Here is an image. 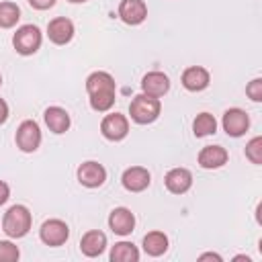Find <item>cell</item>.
<instances>
[{
	"label": "cell",
	"instance_id": "1",
	"mask_svg": "<svg viewBox=\"0 0 262 262\" xmlns=\"http://www.w3.org/2000/svg\"><path fill=\"white\" fill-rule=\"evenodd\" d=\"M31 225H33V215L25 205H12L2 217V231L12 239L25 237L31 231Z\"/></svg>",
	"mask_w": 262,
	"mask_h": 262
},
{
	"label": "cell",
	"instance_id": "2",
	"mask_svg": "<svg viewBox=\"0 0 262 262\" xmlns=\"http://www.w3.org/2000/svg\"><path fill=\"white\" fill-rule=\"evenodd\" d=\"M162 113V102L156 96H147V94H135L129 102V115L131 121L137 125H149L154 123Z\"/></svg>",
	"mask_w": 262,
	"mask_h": 262
},
{
	"label": "cell",
	"instance_id": "3",
	"mask_svg": "<svg viewBox=\"0 0 262 262\" xmlns=\"http://www.w3.org/2000/svg\"><path fill=\"white\" fill-rule=\"evenodd\" d=\"M43 43V35L37 25H23L12 35V47L18 55H33L39 51Z\"/></svg>",
	"mask_w": 262,
	"mask_h": 262
},
{
	"label": "cell",
	"instance_id": "4",
	"mask_svg": "<svg viewBox=\"0 0 262 262\" xmlns=\"http://www.w3.org/2000/svg\"><path fill=\"white\" fill-rule=\"evenodd\" d=\"M14 143H16V147H18L20 151H25V154L37 151L39 145H41V129H39L37 121H33V119L23 121V123L16 127Z\"/></svg>",
	"mask_w": 262,
	"mask_h": 262
},
{
	"label": "cell",
	"instance_id": "5",
	"mask_svg": "<svg viewBox=\"0 0 262 262\" xmlns=\"http://www.w3.org/2000/svg\"><path fill=\"white\" fill-rule=\"evenodd\" d=\"M39 237L45 246L49 248H57V246H63L70 237V227L66 221L61 219H47L43 221L41 229H39Z\"/></svg>",
	"mask_w": 262,
	"mask_h": 262
},
{
	"label": "cell",
	"instance_id": "6",
	"mask_svg": "<svg viewBox=\"0 0 262 262\" xmlns=\"http://www.w3.org/2000/svg\"><path fill=\"white\" fill-rule=\"evenodd\" d=\"M100 133L108 141H123L129 135V119L121 113H108L100 121Z\"/></svg>",
	"mask_w": 262,
	"mask_h": 262
},
{
	"label": "cell",
	"instance_id": "7",
	"mask_svg": "<svg viewBox=\"0 0 262 262\" xmlns=\"http://www.w3.org/2000/svg\"><path fill=\"white\" fill-rule=\"evenodd\" d=\"M221 125H223V131L229 135V137H242L248 129H250V117L244 108H227L223 113V119H221Z\"/></svg>",
	"mask_w": 262,
	"mask_h": 262
},
{
	"label": "cell",
	"instance_id": "8",
	"mask_svg": "<svg viewBox=\"0 0 262 262\" xmlns=\"http://www.w3.org/2000/svg\"><path fill=\"white\" fill-rule=\"evenodd\" d=\"M76 176H78V182L82 186H86V188H98L106 180V168L102 164L94 162V160H88V162H84V164L78 166Z\"/></svg>",
	"mask_w": 262,
	"mask_h": 262
},
{
	"label": "cell",
	"instance_id": "9",
	"mask_svg": "<svg viewBox=\"0 0 262 262\" xmlns=\"http://www.w3.org/2000/svg\"><path fill=\"white\" fill-rule=\"evenodd\" d=\"M149 182H151V174L143 166H131L121 176V184L129 192H141L149 186Z\"/></svg>",
	"mask_w": 262,
	"mask_h": 262
},
{
	"label": "cell",
	"instance_id": "10",
	"mask_svg": "<svg viewBox=\"0 0 262 262\" xmlns=\"http://www.w3.org/2000/svg\"><path fill=\"white\" fill-rule=\"evenodd\" d=\"M74 33H76L74 23H72L70 18H66V16H55V18H51L49 25H47V37H49V41L55 43V45H66V43H70V41L74 39Z\"/></svg>",
	"mask_w": 262,
	"mask_h": 262
},
{
	"label": "cell",
	"instance_id": "11",
	"mask_svg": "<svg viewBox=\"0 0 262 262\" xmlns=\"http://www.w3.org/2000/svg\"><path fill=\"white\" fill-rule=\"evenodd\" d=\"M119 18L125 25H131V27L141 25L147 18V4L143 0H121Z\"/></svg>",
	"mask_w": 262,
	"mask_h": 262
},
{
	"label": "cell",
	"instance_id": "12",
	"mask_svg": "<svg viewBox=\"0 0 262 262\" xmlns=\"http://www.w3.org/2000/svg\"><path fill=\"white\" fill-rule=\"evenodd\" d=\"M180 82L188 92H201L211 84V74L203 66H190L182 72Z\"/></svg>",
	"mask_w": 262,
	"mask_h": 262
},
{
	"label": "cell",
	"instance_id": "13",
	"mask_svg": "<svg viewBox=\"0 0 262 262\" xmlns=\"http://www.w3.org/2000/svg\"><path fill=\"white\" fill-rule=\"evenodd\" d=\"M108 227L117 235H129L135 229V215L127 207H115L108 215Z\"/></svg>",
	"mask_w": 262,
	"mask_h": 262
},
{
	"label": "cell",
	"instance_id": "14",
	"mask_svg": "<svg viewBox=\"0 0 262 262\" xmlns=\"http://www.w3.org/2000/svg\"><path fill=\"white\" fill-rule=\"evenodd\" d=\"M227 160H229V154L223 145H205L196 156L199 166L205 170H217V168L225 166Z\"/></svg>",
	"mask_w": 262,
	"mask_h": 262
},
{
	"label": "cell",
	"instance_id": "15",
	"mask_svg": "<svg viewBox=\"0 0 262 262\" xmlns=\"http://www.w3.org/2000/svg\"><path fill=\"white\" fill-rule=\"evenodd\" d=\"M164 184L172 194H184L192 186V174L188 168H172L166 172Z\"/></svg>",
	"mask_w": 262,
	"mask_h": 262
},
{
	"label": "cell",
	"instance_id": "16",
	"mask_svg": "<svg viewBox=\"0 0 262 262\" xmlns=\"http://www.w3.org/2000/svg\"><path fill=\"white\" fill-rule=\"evenodd\" d=\"M170 90V78L164 74V72H147L143 78H141V92L147 94V96H164L166 92Z\"/></svg>",
	"mask_w": 262,
	"mask_h": 262
},
{
	"label": "cell",
	"instance_id": "17",
	"mask_svg": "<svg viewBox=\"0 0 262 262\" xmlns=\"http://www.w3.org/2000/svg\"><path fill=\"white\" fill-rule=\"evenodd\" d=\"M43 121H45V125L49 127V131L55 133V135L66 133V131L70 129V125H72L70 113H68L66 108H61V106H49V108H45Z\"/></svg>",
	"mask_w": 262,
	"mask_h": 262
},
{
	"label": "cell",
	"instance_id": "18",
	"mask_svg": "<svg viewBox=\"0 0 262 262\" xmlns=\"http://www.w3.org/2000/svg\"><path fill=\"white\" fill-rule=\"evenodd\" d=\"M80 250L88 258H98L106 250V235L100 229H90L80 239Z\"/></svg>",
	"mask_w": 262,
	"mask_h": 262
},
{
	"label": "cell",
	"instance_id": "19",
	"mask_svg": "<svg viewBox=\"0 0 262 262\" xmlns=\"http://www.w3.org/2000/svg\"><path fill=\"white\" fill-rule=\"evenodd\" d=\"M86 92H88V96L98 94V92H117L115 78L108 72H92L86 78Z\"/></svg>",
	"mask_w": 262,
	"mask_h": 262
},
{
	"label": "cell",
	"instance_id": "20",
	"mask_svg": "<svg viewBox=\"0 0 262 262\" xmlns=\"http://www.w3.org/2000/svg\"><path fill=\"white\" fill-rule=\"evenodd\" d=\"M168 250V235L164 231H149L143 235V252L151 258L162 256Z\"/></svg>",
	"mask_w": 262,
	"mask_h": 262
},
{
	"label": "cell",
	"instance_id": "21",
	"mask_svg": "<svg viewBox=\"0 0 262 262\" xmlns=\"http://www.w3.org/2000/svg\"><path fill=\"white\" fill-rule=\"evenodd\" d=\"M108 258H111V262H137L139 260V250L131 242H117L111 248Z\"/></svg>",
	"mask_w": 262,
	"mask_h": 262
},
{
	"label": "cell",
	"instance_id": "22",
	"mask_svg": "<svg viewBox=\"0 0 262 262\" xmlns=\"http://www.w3.org/2000/svg\"><path fill=\"white\" fill-rule=\"evenodd\" d=\"M217 131V119L211 113H199L192 121V133L196 137H207Z\"/></svg>",
	"mask_w": 262,
	"mask_h": 262
},
{
	"label": "cell",
	"instance_id": "23",
	"mask_svg": "<svg viewBox=\"0 0 262 262\" xmlns=\"http://www.w3.org/2000/svg\"><path fill=\"white\" fill-rule=\"evenodd\" d=\"M20 18V8L16 2L2 0L0 2V29H12Z\"/></svg>",
	"mask_w": 262,
	"mask_h": 262
},
{
	"label": "cell",
	"instance_id": "24",
	"mask_svg": "<svg viewBox=\"0 0 262 262\" xmlns=\"http://www.w3.org/2000/svg\"><path fill=\"white\" fill-rule=\"evenodd\" d=\"M90 106L96 113H106L113 108L115 100H117V92H98V94H90Z\"/></svg>",
	"mask_w": 262,
	"mask_h": 262
},
{
	"label": "cell",
	"instance_id": "25",
	"mask_svg": "<svg viewBox=\"0 0 262 262\" xmlns=\"http://www.w3.org/2000/svg\"><path fill=\"white\" fill-rule=\"evenodd\" d=\"M246 158H248L252 164H256V166L262 164V137H260V135L252 137V139L246 143Z\"/></svg>",
	"mask_w": 262,
	"mask_h": 262
},
{
	"label": "cell",
	"instance_id": "26",
	"mask_svg": "<svg viewBox=\"0 0 262 262\" xmlns=\"http://www.w3.org/2000/svg\"><path fill=\"white\" fill-rule=\"evenodd\" d=\"M20 258L18 246H14L10 239H0V262H16Z\"/></svg>",
	"mask_w": 262,
	"mask_h": 262
},
{
	"label": "cell",
	"instance_id": "27",
	"mask_svg": "<svg viewBox=\"0 0 262 262\" xmlns=\"http://www.w3.org/2000/svg\"><path fill=\"white\" fill-rule=\"evenodd\" d=\"M246 94H248L250 100L262 102V78H254V80L246 86Z\"/></svg>",
	"mask_w": 262,
	"mask_h": 262
},
{
	"label": "cell",
	"instance_id": "28",
	"mask_svg": "<svg viewBox=\"0 0 262 262\" xmlns=\"http://www.w3.org/2000/svg\"><path fill=\"white\" fill-rule=\"evenodd\" d=\"M29 4L35 10H49V8L55 6V0H29Z\"/></svg>",
	"mask_w": 262,
	"mask_h": 262
},
{
	"label": "cell",
	"instance_id": "29",
	"mask_svg": "<svg viewBox=\"0 0 262 262\" xmlns=\"http://www.w3.org/2000/svg\"><path fill=\"white\" fill-rule=\"evenodd\" d=\"M8 199H10V186H8L4 180H0V207H2Z\"/></svg>",
	"mask_w": 262,
	"mask_h": 262
},
{
	"label": "cell",
	"instance_id": "30",
	"mask_svg": "<svg viewBox=\"0 0 262 262\" xmlns=\"http://www.w3.org/2000/svg\"><path fill=\"white\" fill-rule=\"evenodd\" d=\"M8 119V104L4 98H0V125H4Z\"/></svg>",
	"mask_w": 262,
	"mask_h": 262
},
{
	"label": "cell",
	"instance_id": "31",
	"mask_svg": "<svg viewBox=\"0 0 262 262\" xmlns=\"http://www.w3.org/2000/svg\"><path fill=\"white\" fill-rule=\"evenodd\" d=\"M201 260H217V262H221V256H219V254L209 252V254H203V256H201Z\"/></svg>",
	"mask_w": 262,
	"mask_h": 262
},
{
	"label": "cell",
	"instance_id": "32",
	"mask_svg": "<svg viewBox=\"0 0 262 262\" xmlns=\"http://www.w3.org/2000/svg\"><path fill=\"white\" fill-rule=\"evenodd\" d=\"M68 2H72V4H82V2H88V0H68Z\"/></svg>",
	"mask_w": 262,
	"mask_h": 262
},
{
	"label": "cell",
	"instance_id": "33",
	"mask_svg": "<svg viewBox=\"0 0 262 262\" xmlns=\"http://www.w3.org/2000/svg\"><path fill=\"white\" fill-rule=\"evenodd\" d=\"M0 84H2V76H0Z\"/></svg>",
	"mask_w": 262,
	"mask_h": 262
}]
</instances>
